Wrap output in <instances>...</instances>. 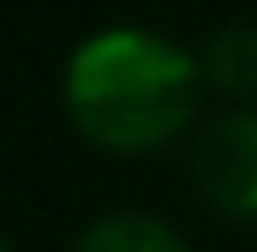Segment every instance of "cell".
Instances as JSON below:
<instances>
[{
	"instance_id": "5b68a950",
	"label": "cell",
	"mask_w": 257,
	"mask_h": 252,
	"mask_svg": "<svg viewBox=\"0 0 257 252\" xmlns=\"http://www.w3.org/2000/svg\"><path fill=\"white\" fill-rule=\"evenodd\" d=\"M0 252H18V246H12V241H0Z\"/></svg>"
},
{
	"instance_id": "3957f363",
	"label": "cell",
	"mask_w": 257,
	"mask_h": 252,
	"mask_svg": "<svg viewBox=\"0 0 257 252\" xmlns=\"http://www.w3.org/2000/svg\"><path fill=\"white\" fill-rule=\"evenodd\" d=\"M206 92L229 98L234 109H257V23H223L200 46Z\"/></svg>"
},
{
	"instance_id": "6da1fadb",
	"label": "cell",
	"mask_w": 257,
	"mask_h": 252,
	"mask_svg": "<svg viewBox=\"0 0 257 252\" xmlns=\"http://www.w3.org/2000/svg\"><path fill=\"white\" fill-rule=\"evenodd\" d=\"M206 98L200 52L138 23L86 35L63 63V109L74 132L103 155H160L194 132Z\"/></svg>"
},
{
	"instance_id": "277c9868",
	"label": "cell",
	"mask_w": 257,
	"mask_h": 252,
	"mask_svg": "<svg viewBox=\"0 0 257 252\" xmlns=\"http://www.w3.org/2000/svg\"><path fill=\"white\" fill-rule=\"evenodd\" d=\"M74 252H189V241L166 218L138 212V206H120V212H103L97 224H86Z\"/></svg>"
},
{
	"instance_id": "7a4b0ae2",
	"label": "cell",
	"mask_w": 257,
	"mask_h": 252,
	"mask_svg": "<svg viewBox=\"0 0 257 252\" xmlns=\"http://www.w3.org/2000/svg\"><path fill=\"white\" fill-rule=\"evenodd\" d=\"M194 189L229 224H257V109H217L194 132Z\"/></svg>"
}]
</instances>
